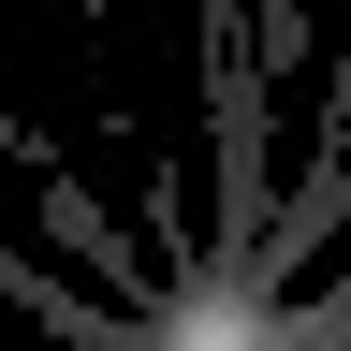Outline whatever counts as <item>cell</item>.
Wrapping results in <instances>:
<instances>
[{"mask_svg": "<svg viewBox=\"0 0 351 351\" xmlns=\"http://www.w3.org/2000/svg\"><path fill=\"white\" fill-rule=\"evenodd\" d=\"M0 307H29V322H44V337H73V351H147V322H132V307L59 293V278H44V263H15V249H0Z\"/></svg>", "mask_w": 351, "mask_h": 351, "instance_id": "1", "label": "cell"}, {"mask_svg": "<svg viewBox=\"0 0 351 351\" xmlns=\"http://www.w3.org/2000/svg\"><path fill=\"white\" fill-rule=\"evenodd\" d=\"M263 351H351V278L307 293V307H278V322H263Z\"/></svg>", "mask_w": 351, "mask_h": 351, "instance_id": "2", "label": "cell"}]
</instances>
